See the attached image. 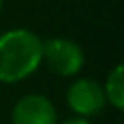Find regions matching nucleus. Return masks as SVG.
<instances>
[{"instance_id": "obj_1", "label": "nucleus", "mask_w": 124, "mask_h": 124, "mask_svg": "<svg viewBox=\"0 0 124 124\" xmlns=\"http://www.w3.org/2000/svg\"><path fill=\"white\" fill-rule=\"evenodd\" d=\"M43 62V41L29 29H10L0 35V81L17 83Z\"/></svg>"}, {"instance_id": "obj_4", "label": "nucleus", "mask_w": 124, "mask_h": 124, "mask_svg": "<svg viewBox=\"0 0 124 124\" xmlns=\"http://www.w3.org/2000/svg\"><path fill=\"white\" fill-rule=\"evenodd\" d=\"M12 124H58L56 108L48 97L27 93L14 105Z\"/></svg>"}, {"instance_id": "obj_6", "label": "nucleus", "mask_w": 124, "mask_h": 124, "mask_svg": "<svg viewBox=\"0 0 124 124\" xmlns=\"http://www.w3.org/2000/svg\"><path fill=\"white\" fill-rule=\"evenodd\" d=\"M60 124H91L87 118H81V116H72V118H66L62 120Z\"/></svg>"}, {"instance_id": "obj_3", "label": "nucleus", "mask_w": 124, "mask_h": 124, "mask_svg": "<svg viewBox=\"0 0 124 124\" xmlns=\"http://www.w3.org/2000/svg\"><path fill=\"white\" fill-rule=\"evenodd\" d=\"M66 99L70 108L81 118L97 116L107 105L103 85L89 78H79L74 83H70Z\"/></svg>"}, {"instance_id": "obj_7", "label": "nucleus", "mask_w": 124, "mask_h": 124, "mask_svg": "<svg viewBox=\"0 0 124 124\" xmlns=\"http://www.w3.org/2000/svg\"><path fill=\"white\" fill-rule=\"evenodd\" d=\"M2 4H4V0H0V10H2Z\"/></svg>"}, {"instance_id": "obj_2", "label": "nucleus", "mask_w": 124, "mask_h": 124, "mask_svg": "<svg viewBox=\"0 0 124 124\" xmlns=\"http://www.w3.org/2000/svg\"><path fill=\"white\" fill-rule=\"evenodd\" d=\"M43 60L58 76H76L85 64V54L76 41L52 37L43 41Z\"/></svg>"}, {"instance_id": "obj_5", "label": "nucleus", "mask_w": 124, "mask_h": 124, "mask_svg": "<svg viewBox=\"0 0 124 124\" xmlns=\"http://www.w3.org/2000/svg\"><path fill=\"white\" fill-rule=\"evenodd\" d=\"M124 66L122 64H116L110 74L107 76V81L103 85V91H105V99L116 108V110H122L124 108Z\"/></svg>"}]
</instances>
